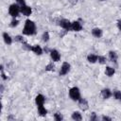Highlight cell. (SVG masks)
<instances>
[{
	"label": "cell",
	"mask_w": 121,
	"mask_h": 121,
	"mask_svg": "<svg viewBox=\"0 0 121 121\" xmlns=\"http://www.w3.org/2000/svg\"><path fill=\"white\" fill-rule=\"evenodd\" d=\"M54 117H55V119H56V120H58V121H60V120H62V116H61V114H60V113H59V112L55 113Z\"/></svg>",
	"instance_id": "7402d4cb"
},
{
	"label": "cell",
	"mask_w": 121,
	"mask_h": 121,
	"mask_svg": "<svg viewBox=\"0 0 121 121\" xmlns=\"http://www.w3.org/2000/svg\"><path fill=\"white\" fill-rule=\"evenodd\" d=\"M71 25H72V23H70L68 20H61V21H60V26L61 27H63L64 29H66V30L71 29Z\"/></svg>",
	"instance_id": "8992f818"
},
{
	"label": "cell",
	"mask_w": 121,
	"mask_h": 121,
	"mask_svg": "<svg viewBox=\"0 0 121 121\" xmlns=\"http://www.w3.org/2000/svg\"><path fill=\"white\" fill-rule=\"evenodd\" d=\"M113 95H114V97H115L116 99H121V92L115 91V92L113 93Z\"/></svg>",
	"instance_id": "ffe728a7"
},
{
	"label": "cell",
	"mask_w": 121,
	"mask_h": 121,
	"mask_svg": "<svg viewBox=\"0 0 121 121\" xmlns=\"http://www.w3.org/2000/svg\"><path fill=\"white\" fill-rule=\"evenodd\" d=\"M97 60H98V61H99L100 63H102V64H103V63H106V58H105V57H102V56H99Z\"/></svg>",
	"instance_id": "603a6c76"
},
{
	"label": "cell",
	"mask_w": 121,
	"mask_h": 121,
	"mask_svg": "<svg viewBox=\"0 0 121 121\" xmlns=\"http://www.w3.org/2000/svg\"><path fill=\"white\" fill-rule=\"evenodd\" d=\"M51 58L54 61H59L60 59V53L57 51V50H52L51 51Z\"/></svg>",
	"instance_id": "52a82bcc"
},
{
	"label": "cell",
	"mask_w": 121,
	"mask_h": 121,
	"mask_svg": "<svg viewBox=\"0 0 121 121\" xmlns=\"http://www.w3.org/2000/svg\"><path fill=\"white\" fill-rule=\"evenodd\" d=\"M69 70H70V64L68 62H63V64H62V66L60 68V75L63 76V75L67 74Z\"/></svg>",
	"instance_id": "277c9868"
},
{
	"label": "cell",
	"mask_w": 121,
	"mask_h": 121,
	"mask_svg": "<svg viewBox=\"0 0 121 121\" xmlns=\"http://www.w3.org/2000/svg\"><path fill=\"white\" fill-rule=\"evenodd\" d=\"M79 107L80 109L82 110H87L88 109V104H87V101L85 99H79Z\"/></svg>",
	"instance_id": "8fae6325"
},
{
	"label": "cell",
	"mask_w": 121,
	"mask_h": 121,
	"mask_svg": "<svg viewBox=\"0 0 121 121\" xmlns=\"http://www.w3.org/2000/svg\"><path fill=\"white\" fill-rule=\"evenodd\" d=\"M17 25H18V21H17V20H12V21H11V24H10L11 26H17Z\"/></svg>",
	"instance_id": "d4e9b609"
},
{
	"label": "cell",
	"mask_w": 121,
	"mask_h": 121,
	"mask_svg": "<svg viewBox=\"0 0 121 121\" xmlns=\"http://www.w3.org/2000/svg\"><path fill=\"white\" fill-rule=\"evenodd\" d=\"M95 113L93 112L92 113V116H91V120H95Z\"/></svg>",
	"instance_id": "83f0119b"
},
{
	"label": "cell",
	"mask_w": 121,
	"mask_h": 121,
	"mask_svg": "<svg viewBox=\"0 0 121 121\" xmlns=\"http://www.w3.org/2000/svg\"><path fill=\"white\" fill-rule=\"evenodd\" d=\"M87 59H88V60H89L90 62H92V63H94V62H95V61L97 60V59H98V57H97L96 55H94V54H90V55H88V57H87Z\"/></svg>",
	"instance_id": "7c38bea8"
},
{
	"label": "cell",
	"mask_w": 121,
	"mask_h": 121,
	"mask_svg": "<svg viewBox=\"0 0 121 121\" xmlns=\"http://www.w3.org/2000/svg\"><path fill=\"white\" fill-rule=\"evenodd\" d=\"M17 3L20 5V7H22V6L26 5V3H25V0H17Z\"/></svg>",
	"instance_id": "484cf974"
},
{
	"label": "cell",
	"mask_w": 121,
	"mask_h": 121,
	"mask_svg": "<svg viewBox=\"0 0 121 121\" xmlns=\"http://www.w3.org/2000/svg\"><path fill=\"white\" fill-rule=\"evenodd\" d=\"M20 10H21V12H22L24 15H26V16H28V15H30V13H31V8L28 7V6H26V5L20 7Z\"/></svg>",
	"instance_id": "5b68a950"
},
{
	"label": "cell",
	"mask_w": 121,
	"mask_h": 121,
	"mask_svg": "<svg viewBox=\"0 0 121 121\" xmlns=\"http://www.w3.org/2000/svg\"><path fill=\"white\" fill-rule=\"evenodd\" d=\"M35 32H36L35 24L30 20H26V24H25V27L23 29V33L26 34V35H32Z\"/></svg>",
	"instance_id": "6da1fadb"
},
{
	"label": "cell",
	"mask_w": 121,
	"mask_h": 121,
	"mask_svg": "<svg viewBox=\"0 0 121 121\" xmlns=\"http://www.w3.org/2000/svg\"><path fill=\"white\" fill-rule=\"evenodd\" d=\"M102 96L104 97V98H109L111 95H112V93H111V91L109 90V89H104V90H102Z\"/></svg>",
	"instance_id": "4fadbf2b"
},
{
	"label": "cell",
	"mask_w": 121,
	"mask_h": 121,
	"mask_svg": "<svg viewBox=\"0 0 121 121\" xmlns=\"http://www.w3.org/2000/svg\"><path fill=\"white\" fill-rule=\"evenodd\" d=\"M92 33H93V35H94L95 37H96V38H100V37L102 36V30L99 29V28H94V29L92 30Z\"/></svg>",
	"instance_id": "30bf717a"
},
{
	"label": "cell",
	"mask_w": 121,
	"mask_h": 121,
	"mask_svg": "<svg viewBox=\"0 0 121 121\" xmlns=\"http://www.w3.org/2000/svg\"><path fill=\"white\" fill-rule=\"evenodd\" d=\"M102 119H103V120H111V118H110V117H108V116H103V117H102Z\"/></svg>",
	"instance_id": "f546056e"
},
{
	"label": "cell",
	"mask_w": 121,
	"mask_h": 121,
	"mask_svg": "<svg viewBox=\"0 0 121 121\" xmlns=\"http://www.w3.org/2000/svg\"><path fill=\"white\" fill-rule=\"evenodd\" d=\"M72 118L74 120H81L82 117H81V114L78 112H74L72 113Z\"/></svg>",
	"instance_id": "9a60e30c"
},
{
	"label": "cell",
	"mask_w": 121,
	"mask_h": 121,
	"mask_svg": "<svg viewBox=\"0 0 121 121\" xmlns=\"http://www.w3.org/2000/svg\"><path fill=\"white\" fill-rule=\"evenodd\" d=\"M113 74H114V69L113 68H112V67H107L106 68V75L107 76L112 77Z\"/></svg>",
	"instance_id": "d6986e66"
},
{
	"label": "cell",
	"mask_w": 121,
	"mask_h": 121,
	"mask_svg": "<svg viewBox=\"0 0 121 121\" xmlns=\"http://www.w3.org/2000/svg\"><path fill=\"white\" fill-rule=\"evenodd\" d=\"M48 39H49V34H48V32L43 33V42H47Z\"/></svg>",
	"instance_id": "44dd1931"
},
{
	"label": "cell",
	"mask_w": 121,
	"mask_h": 121,
	"mask_svg": "<svg viewBox=\"0 0 121 121\" xmlns=\"http://www.w3.org/2000/svg\"><path fill=\"white\" fill-rule=\"evenodd\" d=\"M69 95L73 100H78L80 97V94H79V90L77 87H74L72 89H70L69 91Z\"/></svg>",
	"instance_id": "7a4b0ae2"
},
{
	"label": "cell",
	"mask_w": 121,
	"mask_h": 121,
	"mask_svg": "<svg viewBox=\"0 0 121 121\" xmlns=\"http://www.w3.org/2000/svg\"><path fill=\"white\" fill-rule=\"evenodd\" d=\"M43 102H44V97L43 95H38L36 96V103L38 106H43Z\"/></svg>",
	"instance_id": "9c48e42d"
},
{
	"label": "cell",
	"mask_w": 121,
	"mask_h": 121,
	"mask_svg": "<svg viewBox=\"0 0 121 121\" xmlns=\"http://www.w3.org/2000/svg\"><path fill=\"white\" fill-rule=\"evenodd\" d=\"M31 50H32L35 54H37V55H41V54H42V48H41L39 45H34V46H32Z\"/></svg>",
	"instance_id": "5bb4252c"
},
{
	"label": "cell",
	"mask_w": 121,
	"mask_h": 121,
	"mask_svg": "<svg viewBox=\"0 0 121 121\" xmlns=\"http://www.w3.org/2000/svg\"><path fill=\"white\" fill-rule=\"evenodd\" d=\"M19 11H20V9H19V7H18L17 5L13 4V5H11V6L9 7V14H10L12 17H16V16L19 14Z\"/></svg>",
	"instance_id": "3957f363"
},
{
	"label": "cell",
	"mask_w": 121,
	"mask_h": 121,
	"mask_svg": "<svg viewBox=\"0 0 121 121\" xmlns=\"http://www.w3.org/2000/svg\"><path fill=\"white\" fill-rule=\"evenodd\" d=\"M15 41H18V42H22L23 43V39L21 36H16L15 37Z\"/></svg>",
	"instance_id": "4316f807"
},
{
	"label": "cell",
	"mask_w": 121,
	"mask_h": 121,
	"mask_svg": "<svg viewBox=\"0 0 121 121\" xmlns=\"http://www.w3.org/2000/svg\"><path fill=\"white\" fill-rule=\"evenodd\" d=\"M2 78H3V79H6V77H5L4 73H2Z\"/></svg>",
	"instance_id": "4dcf8cb0"
},
{
	"label": "cell",
	"mask_w": 121,
	"mask_h": 121,
	"mask_svg": "<svg viewBox=\"0 0 121 121\" xmlns=\"http://www.w3.org/2000/svg\"><path fill=\"white\" fill-rule=\"evenodd\" d=\"M117 26H118V28L121 30V21H118V23H117Z\"/></svg>",
	"instance_id": "f1b7e54d"
},
{
	"label": "cell",
	"mask_w": 121,
	"mask_h": 121,
	"mask_svg": "<svg viewBox=\"0 0 121 121\" xmlns=\"http://www.w3.org/2000/svg\"><path fill=\"white\" fill-rule=\"evenodd\" d=\"M81 28H82V26L78 22H73L71 25V29L74 31H79V30H81Z\"/></svg>",
	"instance_id": "ba28073f"
},
{
	"label": "cell",
	"mask_w": 121,
	"mask_h": 121,
	"mask_svg": "<svg viewBox=\"0 0 121 121\" xmlns=\"http://www.w3.org/2000/svg\"><path fill=\"white\" fill-rule=\"evenodd\" d=\"M101 1H104V0H101Z\"/></svg>",
	"instance_id": "1f68e13d"
},
{
	"label": "cell",
	"mask_w": 121,
	"mask_h": 121,
	"mask_svg": "<svg viewBox=\"0 0 121 121\" xmlns=\"http://www.w3.org/2000/svg\"><path fill=\"white\" fill-rule=\"evenodd\" d=\"M38 111H39V113L41 114V115H45L46 114V112H47V111L45 110V108H43V106H38Z\"/></svg>",
	"instance_id": "ac0fdd59"
},
{
	"label": "cell",
	"mask_w": 121,
	"mask_h": 121,
	"mask_svg": "<svg viewBox=\"0 0 121 121\" xmlns=\"http://www.w3.org/2000/svg\"><path fill=\"white\" fill-rule=\"evenodd\" d=\"M109 56H110V60H111L112 61H114V62L116 61V60H117V55H116L115 52H113V51H110Z\"/></svg>",
	"instance_id": "e0dca14e"
},
{
	"label": "cell",
	"mask_w": 121,
	"mask_h": 121,
	"mask_svg": "<svg viewBox=\"0 0 121 121\" xmlns=\"http://www.w3.org/2000/svg\"><path fill=\"white\" fill-rule=\"evenodd\" d=\"M45 70H46V71H54V65H52L51 63L48 64V65L45 67Z\"/></svg>",
	"instance_id": "cb8c5ba5"
},
{
	"label": "cell",
	"mask_w": 121,
	"mask_h": 121,
	"mask_svg": "<svg viewBox=\"0 0 121 121\" xmlns=\"http://www.w3.org/2000/svg\"><path fill=\"white\" fill-rule=\"evenodd\" d=\"M3 37H4V41H5V43H8V44H10L11 43V38L9 37V35L8 34V33H4L3 34Z\"/></svg>",
	"instance_id": "2e32d148"
}]
</instances>
